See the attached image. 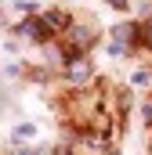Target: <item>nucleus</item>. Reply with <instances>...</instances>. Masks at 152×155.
I'll list each match as a JSON object with an SVG mask.
<instances>
[{
	"label": "nucleus",
	"mask_w": 152,
	"mask_h": 155,
	"mask_svg": "<svg viewBox=\"0 0 152 155\" xmlns=\"http://www.w3.org/2000/svg\"><path fill=\"white\" fill-rule=\"evenodd\" d=\"M62 79H65L69 87H87V83L94 79V61H91L87 54L65 58V61H62Z\"/></svg>",
	"instance_id": "nucleus-1"
},
{
	"label": "nucleus",
	"mask_w": 152,
	"mask_h": 155,
	"mask_svg": "<svg viewBox=\"0 0 152 155\" xmlns=\"http://www.w3.org/2000/svg\"><path fill=\"white\" fill-rule=\"evenodd\" d=\"M62 36H65V58H73V54H87V51L94 47V36H98V33H94L91 25H83V22H73Z\"/></svg>",
	"instance_id": "nucleus-2"
},
{
	"label": "nucleus",
	"mask_w": 152,
	"mask_h": 155,
	"mask_svg": "<svg viewBox=\"0 0 152 155\" xmlns=\"http://www.w3.org/2000/svg\"><path fill=\"white\" fill-rule=\"evenodd\" d=\"M15 33L26 36V40H33V43H47V40H51V25L43 22V15H29L26 22L15 25Z\"/></svg>",
	"instance_id": "nucleus-3"
},
{
	"label": "nucleus",
	"mask_w": 152,
	"mask_h": 155,
	"mask_svg": "<svg viewBox=\"0 0 152 155\" xmlns=\"http://www.w3.org/2000/svg\"><path fill=\"white\" fill-rule=\"evenodd\" d=\"M43 22L51 25V33H65V29L73 25V22H69V15H62L58 7H54V11H43Z\"/></svg>",
	"instance_id": "nucleus-4"
},
{
	"label": "nucleus",
	"mask_w": 152,
	"mask_h": 155,
	"mask_svg": "<svg viewBox=\"0 0 152 155\" xmlns=\"http://www.w3.org/2000/svg\"><path fill=\"white\" fill-rule=\"evenodd\" d=\"M11 137H15V144H29V141H36L40 134H36V126H33V123H18V126L11 130Z\"/></svg>",
	"instance_id": "nucleus-5"
},
{
	"label": "nucleus",
	"mask_w": 152,
	"mask_h": 155,
	"mask_svg": "<svg viewBox=\"0 0 152 155\" xmlns=\"http://www.w3.org/2000/svg\"><path fill=\"white\" fill-rule=\"evenodd\" d=\"M105 51H109L112 58H123V54H130V51H127V47H123L119 40H109V47H105Z\"/></svg>",
	"instance_id": "nucleus-6"
},
{
	"label": "nucleus",
	"mask_w": 152,
	"mask_h": 155,
	"mask_svg": "<svg viewBox=\"0 0 152 155\" xmlns=\"http://www.w3.org/2000/svg\"><path fill=\"white\" fill-rule=\"evenodd\" d=\"M141 47H152V18L141 22Z\"/></svg>",
	"instance_id": "nucleus-7"
},
{
	"label": "nucleus",
	"mask_w": 152,
	"mask_h": 155,
	"mask_svg": "<svg viewBox=\"0 0 152 155\" xmlns=\"http://www.w3.org/2000/svg\"><path fill=\"white\" fill-rule=\"evenodd\" d=\"M130 83H134V87H149V83H152V76H149V72H145V69H138Z\"/></svg>",
	"instance_id": "nucleus-8"
},
{
	"label": "nucleus",
	"mask_w": 152,
	"mask_h": 155,
	"mask_svg": "<svg viewBox=\"0 0 152 155\" xmlns=\"http://www.w3.org/2000/svg\"><path fill=\"white\" fill-rule=\"evenodd\" d=\"M11 155H43V152H40V148H15Z\"/></svg>",
	"instance_id": "nucleus-9"
},
{
	"label": "nucleus",
	"mask_w": 152,
	"mask_h": 155,
	"mask_svg": "<svg viewBox=\"0 0 152 155\" xmlns=\"http://www.w3.org/2000/svg\"><path fill=\"white\" fill-rule=\"evenodd\" d=\"M109 7H116V11H127V0H105Z\"/></svg>",
	"instance_id": "nucleus-10"
},
{
	"label": "nucleus",
	"mask_w": 152,
	"mask_h": 155,
	"mask_svg": "<svg viewBox=\"0 0 152 155\" xmlns=\"http://www.w3.org/2000/svg\"><path fill=\"white\" fill-rule=\"evenodd\" d=\"M54 155H76V152L69 148V144H58V148H54Z\"/></svg>",
	"instance_id": "nucleus-11"
},
{
	"label": "nucleus",
	"mask_w": 152,
	"mask_h": 155,
	"mask_svg": "<svg viewBox=\"0 0 152 155\" xmlns=\"http://www.w3.org/2000/svg\"><path fill=\"white\" fill-rule=\"evenodd\" d=\"M141 116H145V123H152V105H141Z\"/></svg>",
	"instance_id": "nucleus-12"
}]
</instances>
